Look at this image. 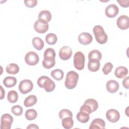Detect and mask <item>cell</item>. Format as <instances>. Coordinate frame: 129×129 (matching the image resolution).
I'll list each match as a JSON object with an SVG mask.
<instances>
[{"label":"cell","instance_id":"obj_1","mask_svg":"<svg viewBox=\"0 0 129 129\" xmlns=\"http://www.w3.org/2000/svg\"><path fill=\"white\" fill-rule=\"evenodd\" d=\"M79 78V75L76 72L73 71L69 72L66 75L64 82L65 87L70 90L74 89L77 85Z\"/></svg>","mask_w":129,"mask_h":129},{"label":"cell","instance_id":"obj_2","mask_svg":"<svg viewBox=\"0 0 129 129\" xmlns=\"http://www.w3.org/2000/svg\"><path fill=\"white\" fill-rule=\"evenodd\" d=\"M93 32L97 42L99 44H103L107 41V35L102 26L100 25L94 26L93 29Z\"/></svg>","mask_w":129,"mask_h":129},{"label":"cell","instance_id":"obj_3","mask_svg":"<svg viewBox=\"0 0 129 129\" xmlns=\"http://www.w3.org/2000/svg\"><path fill=\"white\" fill-rule=\"evenodd\" d=\"M85 57L81 51L77 52L74 56V65L78 70H82L85 66Z\"/></svg>","mask_w":129,"mask_h":129},{"label":"cell","instance_id":"obj_4","mask_svg":"<svg viewBox=\"0 0 129 129\" xmlns=\"http://www.w3.org/2000/svg\"><path fill=\"white\" fill-rule=\"evenodd\" d=\"M33 88V84L32 82L28 79L21 81L19 85V90L20 92L23 94H26L30 91Z\"/></svg>","mask_w":129,"mask_h":129},{"label":"cell","instance_id":"obj_5","mask_svg":"<svg viewBox=\"0 0 129 129\" xmlns=\"http://www.w3.org/2000/svg\"><path fill=\"white\" fill-rule=\"evenodd\" d=\"M35 30L38 33H44L49 28L48 22L42 19H38L34 24Z\"/></svg>","mask_w":129,"mask_h":129},{"label":"cell","instance_id":"obj_6","mask_svg":"<svg viewBox=\"0 0 129 129\" xmlns=\"http://www.w3.org/2000/svg\"><path fill=\"white\" fill-rule=\"evenodd\" d=\"M13 122V117L11 115L5 113L2 115L1 119V129H10Z\"/></svg>","mask_w":129,"mask_h":129},{"label":"cell","instance_id":"obj_7","mask_svg":"<svg viewBox=\"0 0 129 129\" xmlns=\"http://www.w3.org/2000/svg\"><path fill=\"white\" fill-rule=\"evenodd\" d=\"M39 60V57L37 53L34 51H30L26 53L25 56L26 63L29 66H35Z\"/></svg>","mask_w":129,"mask_h":129},{"label":"cell","instance_id":"obj_8","mask_svg":"<svg viewBox=\"0 0 129 129\" xmlns=\"http://www.w3.org/2000/svg\"><path fill=\"white\" fill-rule=\"evenodd\" d=\"M106 117L109 121L116 122L120 118V114L117 110L114 109H110L107 111Z\"/></svg>","mask_w":129,"mask_h":129},{"label":"cell","instance_id":"obj_9","mask_svg":"<svg viewBox=\"0 0 129 129\" xmlns=\"http://www.w3.org/2000/svg\"><path fill=\"white\" fill-rule=\"evenodd\" d=\"M116 24L118 27L121 30L127 29L129 27V18L126 15H121L117 19Z\"/></svg>","mask_w":129,"mask_h":129},{"label":"cell","instance_id":"obj_10","mask_svg":"<svg viewBox=\"0 0 129 129\" xmlns=\"http://www.w3.org/2000/svg\"><path fill=\"white\" fill-rule=\"evenodd\" d=\"M72 55V50L68 46L62 47L59 51V56L62 59L66 60L71 58Z\"/></svg>","mask_w":129,"mask_h":129},{"label":"cell","instance_id":"obj_11","mask_svg":"<svg viewBox=\"0 0 129 129\" xmlns=\"http://www.w3.org/2000/svg\"><path fill=\"white\" fill-rule=\"evenodd\" d=\"M118 7L114 4H111L108 5L106 8L105 11L106 16L109 18L115 17L118 14Z\"/></svg>","mask_w":129,"mask_h":129},{"label":"cell","instance_id":"obj_12","mask_svg":"<svg viewBox=\"0 0 129 129\" xmlns=\"http://www.w3.org/2000/svg\"><path fill=\"white\" fill-rule=\"evenodd\" d=\"M78 39L79 43L82 45H88L93 40L92 36L87 32H83L79 34Z\"/></svg>","mask_w":129,"mask_h":129},{"label":"cell","instance_id":"obj_13","mask_svg":"<svg viewBox=\"0 0 129 129\" xmlns=\"http://www.w3.org/2000/svg\"><path fill=\"white\" fill-rule=\"evenodd\" d=\"M119 84L118 83L113 80H110L107 81L106 85V89L108 92L110 93H114L119 89Z\"/></svg>","mask_w":129,"mask_h":129},{"label":"cell","instance_id":"obj_14","mask_svg":"<svg viewBox=\"0 0 129 129\" xmlns=\"http://www.w3.org/2000/svg\"><path fill=\"white\" fill-rule=\"evenodd\" d=\"M105 122L104 120L99 118H97L93 120L89 126L90 129L105 128Z\"/></svg>","mask_w":129,"mask_h":129},{"label":"cell","instance_id":"obj_15","mask_svg":"<svg viewBox=\"0 0 129 129\" xmlns=\"http://www.w3.org/2000/svg\"><path fill=\"white\" fill-rule=\"evenodd\" d=\"M100 66V61L97 59H90L88 63V69L93 72H97L99 70Z\"/></svg>","mask_w":129,"mask_h":129},{"label":"cell","instance_id":"obj_16","mask_svg":"<svg viewBox=\"0 0 129 129\" xmlns=\"http://www.w3.org/2000/svg\"><path fill=\"white\" fill-rule=\"evenodd\" d=\"M128 74L127 69L123 66H119L116 68L114 75L115 76L119 79L125 77Z\"/></svg>","mask_w":129,"mask_h":129},{"label":"cell","instance_id":"obj_17","mask_svg":"<svg viewBox=\"0 0 129 129\" xmlns=\"http://www.w3.org/2000/svg\"><path fill=\"white\" fill-rule=\"evenodd\" d=\"M55 88V84L54 82L50 79L49 77L47 78V79L45 81L43 88L44 89V90L47 92H50L54 90Z\"/></svg>","mask_w":129,"mask_h":129},{"label":"cell","instance_id":"obj_18","mask_svg":"<svg viewBox=\"0 0 129 129\" xmlns=\"http://www.w3.org/2000/svg\"><path fill=\"white\" fill-rule=\"evenodd\" d=\"M37 101V97L34 95H30L27 97L24 100V105L26 107H29L35 105Z\"/></svg>","mask_w":129,"mask_h":129},{"label":"cell","instance_id":"obj_19","mask_svg":"<svg viewBox=\"0 0 129 129\" xmlns=\"http://www.w3.org/2000/svg\"><path fill=\"white\" fill-rule=\"evenodd\" d=\"M76 117L77 120L81 123H86L90 119L89 114L83 111H80L77 113Z\"/></svg>","mask_w":129,"mask_h":129},{"label":"cell","instance_id":"obj_20","mask_svg":"<svg viewBox=\"0 0 129 129\" xmlns=\"http://www.w3.org/2000/svg\"><path fill=\"white\" fill-rule=\"evenodd\" d=\"M17 83V79L15 77L8 76L6 77L3 80L4 85L7 88L14 87Z\"/></svg>","mask_w":129,"mask_h":129},{"label":"cell","instance_id":"obj_21","mask_svg":"<svg viewBox=\"0 0 129 129\" xmlns=\"http://www.w3.org/2000/svg\"><path fill=\"white\" fill-rule=\"evenodd\" d=\"M32 44L34 48L38 50H41L44 47V42L42 39L38 37H36L32 39Z\"/></svg>","mask_w":129,"mask_h":129},{"label":"cell","instance_id":"obj_22","mask_svg":"<svg viewBox=\"0 0 129 129\" xmlns=\"http://www.w3.org/2000/svg\"><path fill=\"white\" fill-rule=\"evenodd\" d=\"M44 59L47 60L55 59V50L52 48H47L43 54Z\"/></svg>","mask_w":129,"mask_h":129},{"label":"cell","instance_id":"obj_23","mask_svg":"<svg viewBox=\"0 0 129 129\" xmlns=\"http://www.w3.org/2000/svg\"><path fill=\"white\" fill-rule=\"evenodd\" d=\"M6 69L7 72L8 74L15 75L19 72L20 69L18 64L14 63H11L7 66Z\"/></svg>","mask_w":129,"mask_h":129},{"label":"cell","instance_id":"obj_24","mask_svg":"<svg viewBox=\"0 0 129 129\" xmlns=\"http://www.w3.org/2000/svg\"><path fill=\"white\" fill-rule=\"evenodd\" d=\"M50 75L55 80L60 81L63 79L64 73L60 69H55L51 71Z\"/></svg>","mask_w":129,"mask_h":129},{"label":"cell","instance_id":"obj_25","mask_svg":"<svg viewBox=\"0 0 129 129\" xmlns=\"http://www.w3.org/2000/svg\"><path fill=\"white\" fill-rule=\"evenodd\" d=\"M51 14L49 11L43 10L38 15V19H42L46 22H49L51 19Z\"/></svg>","mask_w":129,"mask_h":129},{"label":"cell","instance_id":"obj_26","mask_svg":"<svg viewBox=\"0 0 129 129\" xmlns=\"http://www.w3.org/2000/svg\"><path fill=\"white\" fill-rule=\"evenodd\" d=\"M102 58L101 53L97 49H94L91 51L88 54V59H97L98 60H100Z\"/></svg>","mask_w":129,"mask_h":129},{"label":"cell","instance_id":"obj_27","mask_svg":"<svg viewBox=\"0 0 129 129\" xmlns=\"http://www.w3.org/2000/svg\"><path fill=\"white\" fill-rule=\"evenodd\" d=\"M61 124L64 128L70 129L73 126L74 121L71 117H65L62 119Z\"/></svg>","mask_w":129,"mask_h":129},{"label":"cell","instance_id":"obj_28","mask_svg":"<svg viewBox=\"0 0 129 129\" xmlns=\"http://www.w3.org/2000/svg\"><path fill=\"white\" fill-rule=\"evenodd\" d=\"M7 99L10 103H16L18 99V94L17 92L15 90L10 91L8 93Z\"/></svg>","mask_w":129,"mask_h":129},{"label":"cell","instance_id":"obj_29","mask_svg":"<svg viewBox=\"0 0 129 129\" xmlns=\"http://www.w3.org/2000/svg\"><path fill=\"white\" fill-rule=\"evenodd\" d=\"M37 116L36 111L34 109H29L26 111L25 116L28 120H32L35 119Z\"/></svg>","mask_w":129,"mask_h":129},{"label":"cell","instance_id":"obj_30","mask_svg":"<svg viewBox=\"0 0 129 129\" xmlns=\"http://www.w3.org/2000/svg\"><path fill=\"white\" fill-rule=\"evenodd\" d=\"M84 103L88 105L91 107L92 112L96 111L98 108V104L97 101L92 98L87 99Z\"/></svg>","mask_w":129,"mask_h":129},{"label":"cell","instance_id":"obj_31","mask_svg":"<svg viewBox=\"0 0 129 129\" xmlns=\"http://www.w3.org/2000/svg\"><path fill=\"white\" fill-rule=\"evenodd\" d=\"M57 37L54 33H49L45 37V41L49 45H54L57 42Z\"/></svg>","mask_w":129,"mask_h":129},{"label":"cell","instance_id":"obj_32","mask_svg":"<svg viewBox=\"0 0 129 129\" xmlns=\"http://www.w3.org/2000/svg\"><path fill=\"white\" fill-rule=\"evenodd\" d=\"M58 116L59 117L62 119L63 118L65 117H73V113L69 109H63L61 110L58 113Z\"/></svg>","mask_w":129,"mask_h":129},{"label":"cell","instance_id":"obj_33","mask_svg":"<svg viewBox=\"0 0 129 129\" xmlns=\"http://www.w3.org/2000/svg\"><path fill=\"white\" fill-rule=\"evenodd\" d=\"M55 64V59L47 60L43 59L42 61V66L45 69H49L54 66Z\"/></svg>","mask_w":129,"mask_h":129},{"label":"cell","instance_id":"obj_34","mask_svg":"<svg viewBox=\"0 0 129 129\" xmlns=\"http://www.w3.org/2000/svg\"><path fill=\"white\" fill-rule=\"evenodd\" d=\"M11 111L16 116H20L23 113V108L19 105H15L12 107Z\"/></svg>","mask_w":129,"mask_h":129},{"label":"cell","instance_id":"obj_35","mask_svg":"<svg viewBox=\"0 0 129 129\" xmlns=\"http://www.w3.org/2000/svg\"><path fill=\"white\" fill-rule=\"evenodd\" d=\"M113 67V64L110 62H107L104 64L103 68H102V72L104 75H108L111 72Z\"/></svg>","mask_w":129,"mask_h":129},{"label":"cell","instance_id":"obj_36","mask_svg":"<svg viewBox=\"0 0 129 129\" xmlns=\"http://www.w3.org/2000/svg\"><path fill=\"white\" fill-rule=\"evenodd\" d=\"M24 2L25 6L28 8L34 7L37 4V0H25Z\"/></svg>","mask_w":129,"mask_h":129},{"label":"cell","instance_id":"obj_37","mask_svg":"<svg viewBox=\"0 0 129 129\" xmlns=\"http://www.w3.org/2000/svg\"><path fill=\"white\" fill-rule=\"evenodd\" d=\"M80 111H83L84 112H86L87 113H88V114H90L92 112V109L91 108V107L87 104H84L81 107L80 109Z\"/></svg>","mask_w":129,"mask_h":129},{"label":"cell","instance_id":"obj_38","mask_svg":"<svg viewBox=\"0 0 129 129\" xmlns=\"http://www.w3.org/2000/svg\"><path fill=\"white\" fill-rule=\"evenodd\" d=\"M48 77L46 76H42L40 77H39L38 80H37V85H38L39 87H40V88H43V84L45 82V81L47 79Z\"/></svg>","mask_w":129,"mask_h":129},{"label":"cell","instance_id":"obj_39","mask_svg":"<svg viewBox=\"0 0 129 129\" xmlns=\"http://www.w3.org/2000/svg\"><path fill=\"white\" fill-rule=\"evenodd\" d=\"M117 2L119 4L120 6L124 7V8H127L129 6V1H117Z\"/></svg>","mask_w":129,"mask_h":129},{"label":"cell","instance_id":"obj_40","mask_svg":"<svg viewBox=\"0 0 129 129\" xmlns=\"http://www.w3.org/2000/svg\"><path fill=\"white\" fill-rule=\"evenodd\" d=\"M128 77H125L122 81V85L124 88L126 89H128Z\"/></svg>","mask_w":129,"mask_h":129},{"label":"cell","instance_id":"obj_41","mask_svg":"<svg viewBox=\"0 0 129 129\" xmlns=\"http://www.w3.org/2000/svg\"><path fill=\"white\" fill-rule=\"evenodd\" d=\"M27 129H29V128H39L38 126H37L36 124H30L29 125H28L27 127Z\"/></svg>","mask_w":129,"mask_h":129},{"label":"cell","instance_id":"obj_42","mask_svg":"<svg viewBox=\"0 0 129 129\" xmlns=\"http://www.w3.org/2000/svg\"><path fill=\"white\" fill-rule=\"evenodd\" d=\"M1 99H3V98L5 97V90L3 89V87L2 86H1Z\"/></svg>","mask_w":129,"mask_h":129}]
</instances>
